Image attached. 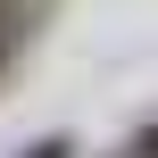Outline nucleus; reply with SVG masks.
Returning a JSON list of instances; mask_svg holds the SVG:
<instances>
[{"mask_svg":"<svg viewBox=\"0 0 158 158\" xmlns=\"http://www.w3.org/2000/svg\"><path fill=\"white\" fill-rule=\"evenodd\" d=\"M17 158H75V142H67V133H42V142H25Z\"/></svg>","mask_w":158,"mask_h":158,"instance_id":"f03ea898","label":"nucleus"},{"mask_svg":"<svg viewBox=\"0 0 158 158\" xmlns=\"http://www.w3.org/2000/svg\"><path fill=\"white\" fill-rule=\"evenodd\" d=\"M125 158H158V125H142V133L125 142Z\"/></svg>","mask_w":158,"mask_h":158,"instance_id":"7ed1b4c3","label":"nucleus"},{"mask_svg":"<svg viewBox=\"0 0 158 158\" xmlns=\"http://www.w3.org/2000/svg\"><path fill=\"white\" fill-rule=\"evenodd\" d=\"M33 17H42V0H0V75L17 67V50H25V33H33Z\"/></svg>","mask_w":158,"mask_h":158,"instance_id":"f257e3e1","label":"nucleus"}]
</instances>
